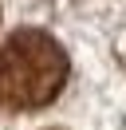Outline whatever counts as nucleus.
<instances>
[{
	"label": "nucleus",
	"mask_w": 126,
	"mask_h": 130,
	"mask_svg": "<svg viewBox=\"0 0 126 130\" xmlns=\"http://www.w3.org/2000/svg\"><path fill=\"white\" fill-rule=\"evenodd\" d=\"M67 51L39 28H20L0 47V110H39L67 83Z\"/></svg>",
	"instance_id": "obj_1"
}]
</instances>
